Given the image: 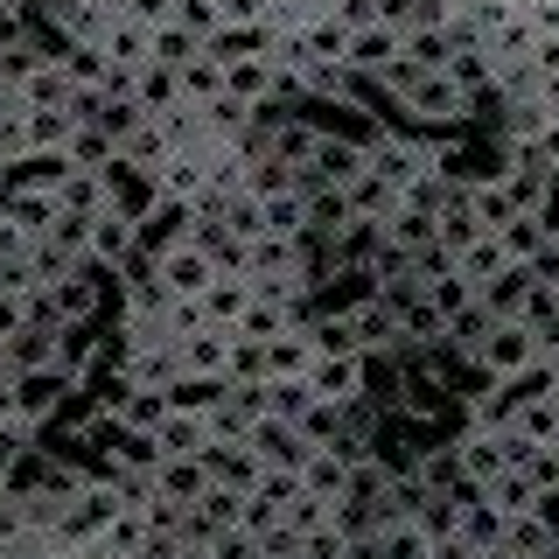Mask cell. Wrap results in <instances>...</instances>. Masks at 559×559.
Returning <instances> with one entry per match:
<instances>
[{
	"label": "cell",
	"instance_id": "obj_1",
	"mask_svg": "<svg viewBox=\"0 0 559 559\" xmlns=\"http://www.w3.org/2000/svg\"><path fill=\"white\" fill-rule=\"evenodd\" d=\"M532 357H538V336H532V329H524V322H497L476 364H483L489 378H511V371H524Z\"/></svg>",
	"mask_w": 559,
	"mask_h": 559
},
{
	"label": "cell",
	"instance_id": "obj_2",
	"mask_svg": "<svg viewBox=\"0 0 559 559\" xmlns=\"http://www.w3.org/2000/svg\"><path fill=\"white\" fill-rule=\"evenodd\" d=\"M399 49H406V35L399 28H384V22H371V28H349V49H343V63H349V78H357V70H378L384 63H399Z\"/></svg>",
	"mask_w": 559,
	"mask_h": 559
},
{
	"label": "cell",
	"instance_id": "obj_3",
	"mask_svg": "<svg viewBox=\"0 0 559 559\" xmlns=\"http://www.w3.org/2000/svg\"><path fill=\"white\" fill-rule=\"evenodd\" d=\"M301 489H308V497H322V503H336L343 489H349V454L343 448H314L308 462H301Z\"/></svg>",
	"mask_w": 559,
	"mask_h": 559
},
{
	"label": "cell",
	"instance_id": "obj_4",
	"mask_svg": "<svg viewBox=\"0 0 559 559\" xmlns=\"http://www.w3.org/2000/svg\"><path fill=\"white\" fill-rule=\"evenodd\" d=\"M518 546V559H552L559 552V524L546 518V511H524V518H511V532H503Z\"/></svg>",
	"mask_w": 559,
	"mask_h": 559
},
{
	"label": "cell",
	"instance_id": "obj_5",
	"mask_svg": "<svg viewBox=\"0 0 559 559\" xmlns=\"http://www.w3.org/2000/svg\"><path fill=\"white\" fill-rule=\"evenodd\" d=\"M503 266H511V259H503V245L489 238V231H483L476 245H462V252H454V273H462V280H468V287H476V294H483L489 280L503 273Z\"/></svg>",
	"mask_w": 559,
	"mask_h": 559
},
{
	"label": "cell",
	"instance_id": "obj_6",
	"mask_svg": "<svg viewBox=\"0 0 559 559\" xmlns=\"http://www.w3.org/2000/svg\"><path fill=\"white\" fill-rule=\"evenodd\" d=\"M483 497L497 503L503 518H524V511H546V497H538V489H532V476H524V468H503V476L489 483Z\"/></svg>",
	"mask_w": 559,
	"mask_h": 559
},
{
	"label": "cell",
	"instance_id": "obj_7",
	"mask_svg": "<svg viewBox=\"0 0 559 559\" xmlns=\"http://www.w3.org/2000/svg\"><path fill=\"white\" fill-rule=\"evenodd\" d=\"M503 532H511V518H503L489 497H483V503H462V538H468L476 552H483V546H497Z\"/></svg>",
	"mask_w": 559,
	"mask_h": 559
},
{
	"label": "cell",
	"instance_id": "obj_8",
	"mask_svg": "<svg viewBox=\"0 0 559 559\" xmlns=\"http://www.w3.org/2000/svg\"><path fill=\"white\" fill-rule=\"evenodd\" d=\"M427 552H433V538L413 532V524H384L378 532V559H427Z\"/></svg>",
	"mask_w": 559,
	"mask_h": 559
},
{
	"label": "cell",
	"instance_id": "obj_9",
	"mask_svg": "<svg viewBox=\"0 0 559 559\" xmlns=\"http://www.w3.org/2000/svg\"><path fill=\"white\" fill-rule=\"evenodd\" d=\"M427 559H476V546H468L462 532H448V538H433V552Z\"/></svg>",
	"mask_w": 559,
	"mask_h": 559
},
{
	"label": "cell",
	"instance_id": "obj_10",
	"mask_svg": "<svg viewBox=\"0 0 559 559\" xmlns=\"http://www.w3.org/2000/svg\"><path fill=\"white\" fill-rule=\"evenodd\" d=\"M476 559H518V546H511V538H497V546H483Z\"/></svg>",
	"mask_w": 559,
	"mask_h": 559
}]
</instances>
